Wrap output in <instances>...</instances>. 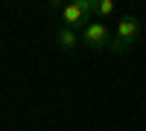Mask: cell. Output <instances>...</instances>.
Wrapping results in <instances>:
<instances>
[{"mask_svg": "<svg viewBox=\"0 0 146 131\" xmlns=\"http://www.w3.org/2000/svg\"><path fill=\"white\" fill-rule=\"evenodd\" d=\"M137 32H140V18H137V15L120 18V23H117V38L111 41L108 50H111V53H126V50H131L135 41H137Z\"/></svg>", "mask_w": 146, "mask_h": 131, "instance_id": "cell-1", "label": "cell"}, {"mask_svg": "<svg viewBox=\"0 0 146 131\" xmlns=\"http://www.w3.org/2000/svg\"><path fill=\"white\" fill-rule=\"evenodd\" d=\"M91 12H96V3L94 0H76V3H70V6H62V20H64V26L70 29H79L82 23L88 26V18H91Z\"/></svg>", "mask_w": 146, "mask_h": 131, "instance_id": "cell-2", "label": "cell"}, {"mask_svg": "<svg viewBox=\"0 0 146 131\" xmlns=\"http://www.w3.org/2000/svg\"><path fill=\"white\" fill-rule=\"evenodd\" d=\"M82 41H85V47H91V50H108V47H111V32H108L105 23H88V26L82 29Z\"/></svg>", "mask_w": 146, "mask_h": 131, "instance_id": "cell-3", "label": "cell"}, {"mask_svg": "<svg viewBox=\"0 0 146 131\" xmlns=\"http://www.w3.org/2000/svg\"><path fill=\"white\" fill-rule=\"evenodd\" d=\"M79 41H82V38H79V32H76V29H70V26H62V29L56 32V44L62 47V50H67V53H70V50H76Z\"/></svg>", "mask_w": 146, "mask_h": 131, "instance_id": "cell-4", "label": "cell"}, {"mask_svg": "<svg viewBox=\"0 0 146 131\" xmlns=\"http://www.w3.org/2000/svg\"><path fill=\"white\" fill-rule=\"evenodd\" d=\"M96 12H100L102 18H108L114 12V0H100V3H96Z\"/></svg>", "mask_w": 146, "mask_h": 131, "instance_id": "cell-5", "label": "cell"}]
</instances>
